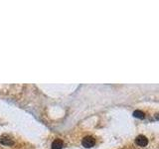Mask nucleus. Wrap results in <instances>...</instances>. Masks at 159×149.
<instances>
[{"mask_svg": "<svg viewBox=\"0 0 159 149\" xmlns=\"http://www.w3.org/2000/svg\"><path fill=\"white\" fill-rule=\"evenodd\" d=\"M82 144H83L84 147L90 148L96 144V139L93 136H86V137H84L83 141H82Z\"/></svg>", "mask_w": 159, "mask_h": 149, "instance_id": "obj_1", "label": "nucleus"}, {"mask_svg": "<svg viewBox=\"0 0 159 149\" xmlns=\"http://www.w3.org/2000/svg\"><path fill=\"white\" fill-rule=\"evenodd\" d=\"M64 146V142L62 139H55L52 142V149H62Z\"/></svg>", "mask_w": 159, "mask_h": 149, "instance_id": "obj_4", "label": "nucleus"}, {"mask_svg": "<svg viewBox=\"0 0 159 149\" xmlns=\"http://www.w3.org/2000/svg\"><path fill=\"white\" fill-rule=\"evenodd\" d=\"M135 143L141 147L146 146L148 144V139L145 136H143V135H138V136L135 138Z\"/></svg>", "mask_w": 159, "mask_h": 149, "instance_id": "obj_2", "label": "nucleus"}, {"mask_svg": "<svg viewBox=\"0 0 159 149\" xmlns=\"http://www.w3.org/2000/svg\"><path fill=\"white\" fill-rule=\"evenodd\" d=\"M0 143L3 145L10 146V145L14 144V141H13V139L10 136H8V135H2V136L0 137Z\"/></svg>", "mask_w": 159, "mask_h": 149, "instance_id": "obj_3", "label": "nucleus"}, {"mask_svg": "<svg viewBox=\"0 0 159 149\" xmlns=\"http://www.w3.org/2000/svg\"><path fill=\"white\" fill-rule=\"evenodd\" d=\"M133 116L136 118H139V119H143L144 118V112H142L141 111H133Z\"/></svg>", "mask_w": 159, "mask_h": 149, "instance_id": "obj_5", "label": "nucleus"}]
</instances>
